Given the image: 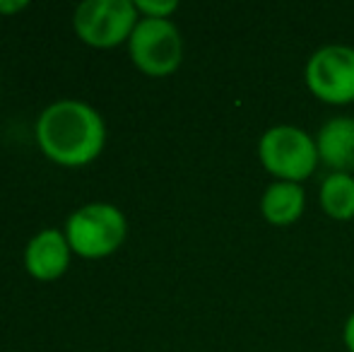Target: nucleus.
I'll use <instances>...</instances> for the list:
<instances>
[{
  "instance_id": "f257e3e1",
  "label": "nucleus",
  "mask_w": 354,
  "mask_h": 352,
  "mask_svg": "<svg viewBox=\"0 0 354 352\" xmlns=\"http://www.w3.org/2000/svg\"><path fill=\"white\" fill-rule=\"evenodd\" d=\"M37 142L51 162L84 167L94 162L106 142V126L94 106L80 99L48 104L37 121Z\"/></svg>"
},
{
  "instance_id": "f03ea898",
  "label": "nucleus",
  "mask_w": 354,
  "mask_h": 352,
  "mask_svg": "<svg viewBox=\"0 0 354 352\" xmlns=\"http://www.w3.org/2000/svg\"><path fill=\"white\" fill-rule=\"evenodd\" d=\"M73 254L82 259H106L126 241V215L111 203H89L75 210L66 222Z\"/></svg>"
},
{
  "instance_id": "7ed1b4c3",
  "label": "nucleus",
  "mask_w": 354,
  "mask_h": 352,
  "mask_svg": "<svg viewBox=\"0 0 354 352\" xmlns=\"http://www.w3.org/2000/svg\"><path fill=\"white\" fill-rule=\"evenodd\" d=\"M261 165L277 176V181L301 183L318 165L316 140L297 126H272L258 142Z\"/></svg>"
},
{
  "instance_id": "20e7f679",
  "label": "nucleus",
  "mask_w": 354,
  "mask_h": 352,
  "mask_svg": "<svg viewBox=\"0 0 354 352\" xmlns=\"http://www.w3.org/2000/svg\"><path fill=\"white\" fill-rule=\"evenodd\" d=\"M140 22L133 0H84L73 15V27L87 46L113 48L128 41Z\"/></svg>"
},
{
  "instance_id": "39448f33",
  "label": "nucleus",
  "mask_w": 354,
  "mask_h": 352,
  "mask_svg": "<svg viewBox=\"0 0 354 352\" xmlns=\"http://www.w3.org/2000/svg\"><path fill=\"white\" fill-rule=\"evenodd\" d=\"M128 51L138 68L149 77L171 75L183 61V39L171 19L140 17L128 39Z\"/></svg>"
},
{
  "instance_id": "423d86ee",
  "label": "nucleus",
  "mask_w": 354,
  "mask_h": 352,
  "mask_svg": "<svg viewBox=\"0 0 354 352\" xmlns=\"http://www.w3.org/2000/svg\"><path fill=\"white\" fill-rule=\"evenodd\" d=\"M306 87L313 97L333 106L354 102V48L342 44L321 46L311 53L304 71Z\"/></svg>"
},
{
  "instance_id": "0eeeda50",
  "label": "nucleus",
  "mask_w": 354,
  "mask_h": 352,
  "mask_svg": "<svg viewBox=\"0 0 354 352\" xmlns=\"http://www.w3.org/2000/svg\"><path fill=\"white\" fill-rule=\"evenodd\" d=\"M73 249L68 244L66 232L41 230L29 239L24 249V268L32 277L44 282L58 280L71 266Z\"/></svg>"
},
{
  "instance_id": "6e6552de",
  "label": "nucleus",
  "mask_w": 354,
  "mask_h": 352,
  "mask_svg": "<svg viewBox=\"0 0 354 352\" xmlns=\"http://www.w3.org/2000/svg\"><path fill=\"white\" fill-rule=\"evenodd\" d=\"M318 160L326 162L330 169L347 174L354 169V118L337 116L323 123L316 136Z\"/></svg>"
},
{
  "instance_id": "1a4fd4ad",
  "label": "nucleus",
  "mask_w": 354,
  "mask_h": 352,
  "mask_svg": "<svg viewBox=\"0 0 354 352\" xmlns=\"http://www.w3.org/2000/svg\"><path fill=\"white\" fill-rule=\"evenodd\" d=\"M306 205V196H304L301 183L292 181H275L266 188L261 198V212L270 225L287 227L297 222Z\"/></svg>"
},
{
  "instance_id": "9d476101",
  "label": "nucleus",
  "mask_w": 354,
  "mask_h": 352,
  "mask_svg": "<svg viewBox=\"0 0 354 352\" xmlns=\"http://www.w3.org/2000/svg\"><path fill=\"white\" fill-rule=\"evenodd\" d=\"M321 207L333 220H352L354 217V176L352 174H335L326 176L321 183Z\"/></svg>"
},
{
  "instance_id": "9b49d317",
  "label": "nucleus",
  "mask_w": 354,
  "mask_h": 352,
  "mask_svg": "<svg viewBox=\"0 0 354 352\" xmlns=\"http://www.w3.org/2000/svg\"><path fill=\"white\" fill-rule=\"evenodd\" d=\"M136 8L142 17H152V19H169L171 12L178 10L176 0H136Z\"/></svg>"
},
{
  "instance_id": "f8f14e48",
  "label": "nucleus",
  "mask_w": 354,
  "mask_h": 352,
  "mask_svg": "<svg viewBox=\"0 0 354 352\" xmlns=\"http://www.w3.org/2000/svg\"><path fill=\"white\" fill-rule=\"evenodd\" d=\"M24 8H29L27 0H0V15H15Z\"/></svg>"
},
{
  "instance_id": "ddd939ff",
  "label": "nucleus",
  "mask_w": 354,
  "mask_h": 352,
  "mask_svg": "<svg viewBox=\"0 0 354 352\" xmlns=\"http://www.w3.org/2000/svg\"><path fill=\"white\" fill-rule=\"evenodd\" d=\"M342 338H345V348L354 352V314L347 319V324H345V333H342Z\"/></svg>"
}]
</instances>
